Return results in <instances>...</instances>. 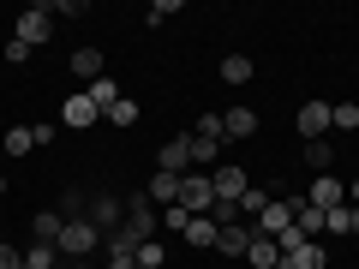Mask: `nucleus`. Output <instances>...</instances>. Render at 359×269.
<instances>
[{"instance_id": "11", "label": "nucleus", "mask_w": 359, "mask_h": 269, "mask_svg": "<svg viewBox=\"0 0 359 269\" xmlns=\"http://www.w3.org/2000/svg\"><path fill=\"white\" fill-rule=\"evenodd\" d=\"M306 204H318V209H335V204H347V179H335V174H318V179H311V192H306Z\"/></svg>"}, {"instance_id": "7", "label": "nucleus", "mask_w": 359, "mask_h": 269, "mask_svg": "<svg viewBox=\"0 0 359 269\" xmlns=\"http://www.w3.org/2000/svg\"><path fill=\"white\" fill-rule=\"evenodd\" d=\"M96 120H102V108L90 102L84 90H78V96H66V102H60V126H72V132H90V126H96Z\"/></svg>"}, {"instance_id": "6", "label": "nucleus", "mask_w": 359, "mask_h": 269, "mask_svg": "<svg viewBox=\"0 0 359 269\" xmlns=\"http://www.w3.org/2000/svg\"><path fill=\"white\" fill-rule=\"evenodd\" d=\"M90 221H96V233L108 240V233H114L120 221H126V204H120L114 192H96V198H90Z\"/></svg>"}, {"instance_id": "20", "label": "nucleus", "mask_w": 359, "mask_h": 269, "mask_svg": "<svg viewBox=\"0 0 359 269\" xmlns=\"http://www.w3.org/2000/svg\"><path fill=\"white\" fill-rule=\"evenodd\" d=\"M186 138H192V162H204L210 174H216V167H222V144H228V138H198V132H186Z\"/></svg>"}, {"instance_id": "30", "label": "nucleus", "mask_w": 359, "mask_h": 269, "mask_svg": "<svg viewBox=\"0 0 359 269\" xmlns=\"http://www.w3.org/2000/svg\"><path fill=\"white\" fill-rule=\"evenodd\" d=\"M162 263H168V245L162 240H144L138 245V269H162Z\"/></svg>"}, {"instance_id": "2", "label": "nucleus", "mask_w": 359, "mask_h": 269, "mask_svg": "<svg viewBox=\"0 0 359 269\" xmlns=\"http://www.w3.org/2000/svg\"><path fill=\"white\" fill-rule=\"evenodd\" d=\"M120 228L132 233V245H144V240H156V233H162V209H156L150 198H132V204H126V221H120Z\"/></svg>"}, {"instance_id": "29", "label": "nucleus", "mask_w": 359, "mask_h": 269, "mask_svg": "<svg viewBox=\"0 0 359 269\" xmlns=\"http://www.w3.org/2000/svg\"><path fill=\"white\" fill-rule=\"evenodd\" d=\"M102 120H108V126H126V132H132V126H138V102H132V96H120V102L108 108Z\"/></svg>"}, {"instance_id": "1", "label": "nucleus", "mask_w": 359, "mask_h": 269, "mask_svg": "<svg viewBox=\"0 0 359 269\" xmlns=\"http://www.w3.org/2000/svg\"><path fill=\"white\" fill-rule=\"evenodd\" d=\"M54 245H60L66 263H84L90 251H102V233H96V221H90V216H72V221L60 228V240H54Z\"/></svg>"}, {"instance_id": "21", "label": "nucleus", "mask_w": 359, "mask_h": 269, "mask_svg": "<svg viewBox=\"0 0 359 269\" xmlns=\"http://www.w3.org/2000/svg\"><path fill=\"white\" fill-rule=\"evenodd\" d=\"M84 96H90V102H96V108H102V114H108V108H114V102H120V96H126V90H120V84H114V78H108V72H102V78H96V84H84Z\"/></svg>"}, {"instance_id": "24", "label": "nucleus", "mask_w": 359, "mask_h": 269, "mask_svg": "<svg viewBox=\"0 0 359 269\" xmlns=\"http://www.w3.org/2000/svg\"><path fill=\"white\" fill-rule=\"evenodd\" d=\"M323 233L347 240V233H353V204H335V209H323Z\"/></svg>"}, {"instance_id": "22", "label": "nucleus", "mask_w": 359, "mask_h": 269, "mask_svg": "<svg viewBox=\"0 0 359 269\" xmlns=\"http://www.w3.org/2000/svg\"><path fill=\"white\" fill-rule=\"evenodd\" d=\"M60 228H66V216H60V209H36V216H30V233H36V240H60Z\"/></svg>"}, {"instance_id": "19", "label": "nucleus", "mask_w": 359, "mask_h": 269, "mask_svg": "<svg viewBox=\"0 0 359 269\" xmlns=\"http://www.w3.org/2000/svg\"><path fill=\"white\" fill-rule=\"evenodd\" d=\"M66 66H72V72L84 78V84H96V78L108 72V66H102V48H78V54H72V60H66Z\"/></svg>"}, {"instance_id": "34", "label": "nucleus", "mask_w": 359, "mask_h": 269, "mask_svg": "<svg viewBox=\"0 0 359 269\" xmlns=\"http://www.w3.org/2000/svg\"><path fill=\"white\" fill-rule=\"evenodd\" d=\"M0 269H25V251H18V245H6V240H0Z\"/></svg>"}, {"instance_id": "15", "label": "nucleus", "mask_w": 359, "mask_h": 269, "mask_svg": "<svg viewBox=\"0 0 359 269\" xmlns=\"http://www.w3.org/2000/svg\"><path fill=\"white\" fill-rule=\"evenodd\" d=\"M245 245H252V221H222L216 251H222V257H245Z\"/></svg>"}, {"instance_id": "31", "label": "nucleus", "mask_w": 359, "mask_h": 269, "mask_svg": "<svg viewBox=\"0 0 359 269\" xmlns=\"http://www.w3.org/2000/svg\"><path fill=\"white\" fill-rule=\"evenodd\" d=\"M186 221H192V216H186L180 204H168V209H162V228H168V233H186Z\"/></svg>"}, {"instance_id": "3", "label": "nucleus", "mask_w": 359, "mask_h": 269, "mask_svg": "<svg viewBox=\"0 0 359 269\" xmlns=\"http://www.w3.org/2000/svg\"><path fill=\"white\" fill-rule=\"evenodd\" d=\"M180 209H186V216H210V209H216V186H210V174H186V179H180Z\"/></svg>"}, {"instance_id": "35", "label": "nucleus", "mask_w": 359, "mask_h": 269, "mask_svg": "<svg viewBox=\"0 0 359 269\" xmlns=\"http://www.w3.org/2000/svg\"><path fill=\"white\" fill-rule=\"evenodd\" d=\"M168 18H174V0H156V6H150V18H144V25H168Z\"/></svg>"}, {"instance_id": "28", "label": "nucleus", "mask_w": 359, "mask_h": 269, "mask_svg": "<svg viewBox=\"0 0 359 269\" xmlns=\"http://www.w3.org/2000/svg\"><path fill=\"white\" fill-rule=\"evenodd\" d=\"M252 72L257 66L245 60V54H228V60H222V78H228V84H252Z\"/></svg>"}, {"instance_id": "14", "label": "nucleus", "mask_w": 359, "mask_h": 269, "mask_svg": "<svg viewBox=\"0 0 359 269\" xmlns=\"http://www.w3.org/2000/svg\"><path fill=\"white\" fill-rule=\"evenodd\" d=\"M323 263H330L323 240H306V245H294V251H282V269H323Z\"/></svg>"}, {"instance_id": "18", "label": "nucleus", "mask_w": 359, "mask_h": 269, "mask_svg": "<svg viewBox=\"0 0 359 269\" xmlns=\"http://www.w3.org/2000/svg\"><path fill=\"white\" fill-rule=\"evenodd\" d=\"M222 138H257V108H228L222 114Z\"/></svg>"}, {"instance_id": "36", "label": "nucleus", "mask_w": 359, "mask_h": 269, "mask_svg": "<svg viewBox=\"0 0 359 269\" xmlns=\"http://www.w3.org/2000/svg\"><path fill=\"white\" fill-rule=\"evenodd\" d=\"M30 132H36V150H42V144H54V138H60V126H54V120H42V126H30Z\"/></svg>"}, {"instance_id": "25", "label": "nucleus", "mask_w": 359, "mask_h": 269, "mask_svg": "<svg viewBox=\"0 0 359 269\" xmlns=\"http://www.w3.org/2000/svg\"><path fill=\"white\" fill-rule=\"evenodd\" d=\"M0 150H6V156H30V150H36V132H30V126H13L6 138H0Z\"/></svg>"}, {"instance_id": "37", "label": "nucleus", "mask_w": 359, "mask_h": 269, "mask_svg": "<svg viewBox=\"0 0 359 269\" xmlns=\"http://www.w3.org/2000/svg\"><path fill=\"white\" fill-rule=\"evenodd\" d=\"M347 204H353V209H359V179H353V186H347Z\"/></svg>"}, {"instance_id": "13", "label": "nucleus", "mask_w": 359, "mask_h": 269, "mask_svg": "<svg viewBox=\"0 0 359 269\" xmlns=\"http://www.w3.org/2000/svg\"><path fill=\"white\" fill-rule=\"evenodd\" d=\"M294 126H299V138H323V132H330V102H306V108H299V114H294Z\"/></svg>"}, {"instance_id": "26", "label": "nucleus", "mask_w": 359, "mask_h": 269, "mask_svg": "<svg viewBox=\"0 0 359 269\" xmlns=\"http://www.w3.org/2000/svg\"><path fill=\"white\" fill-rule=\"evenodd\" d=\"M299 156H306V167H318V174H330V162H335L330 138H311V144H306V150H299Z\"/></svg>"}, {"instance_id": "8", "label": "nucleus", "mask_w": 359, "mask_h": 269, "mask_svg": "<svg viewBox=\"0 0 359 269\" xmlns=\"http://www.w3.org/2000/svg\"><path fill=\"white\" fill-rule=\"evenodd\" d=\"M156 167H162V174H192V138H186V132L168 138L162 150H156Z\"/></svg>"}, {"instance_id": "16", "label": "nucleus", "mask_w": 359, "mask_h": 269, "mask_svg": "<svg viewBox=\"0 0 359 269\" xmlns=\"http://www.w3.org/2000/svg\"><path fill=\"white\" fill-rule=\"evenodd\" d=\"M294 233L299 240H323V209L306 204V198H294Z\"/></svg>"}, {"instance_id": "17", "label": "nucleus", "mask_w": 359, "mask_h": 269, "mask_svg": "<svg viewBox=\"0 0 359 269\" xmlns=\"http://www.w3.org/2000/svg\"><path fill=\"white\" fill-rule=\"evenodd\" d=\"M245 263H252V269H282V245L264 240V233H252V245H245Z\"/></svg>"}, {"instance_id": "39", "label": "nucleus", "mask_w": 359, "mask_h": 269, "mask_svg": "<svg viewBox=\"0 0 359 269\" xmlns=\"http://www.w3.org/2000/svg\"><path fill=\"white\" fill-rule=\"evenodd\" d=\"M353 233H359V209H353Z\"/></svg>"}, {"instance_id": "12", "label": "nucleus", "mask_w": 359, "mask_h": 269, "mask_svg": "<svg viewBox=\"0 0 359 269\" xmlns=\"http://www.w3.org/2000/svg\"><path fill=\"white\" fill-rule=\"evenodd\" d=\"M180 179H186V174H162V167H156V174H150V186H144V198H150L156 209L180 204Z\"/></svg>"}, {"instance_id": "33", "label": "nucleus", "mask_w": 359, "mask_h": 269, "mask_svg": "<svg viewBox=\"0 0 359 269\" xmlns=\"http://www.w3.org/2000/svg\"><path fill=\"white\" fill-rule=\"evenodd\" d=\"M0 54H6V66H25V60H30V54H36V48H25V42H18V36H13V42H6V48H0Z\"/></svg>"}, {"instance_id": "23", "label": "nucleus", "mask_w": 359, "mask_h": 269, "mask_svg": "<svg viewBox=\"0 0 359 269\" xmlns=\"http://www.w3.org/2000/svg\"><path fill=\"white\" fill-rule=\"evenodd\" d=\"M269 204H276V198H269L264 186H245V198H240V204H233V209H240V221H257V216H264Z\"/></svg>"}, {"instance_id": "9", "label": "nucleus", "mask_w": 359, "mask_h": 269, "mask_svg": "<svg viewBox=\"0 0 359 269\" xmlns=\"http://www.w3.org/2000/svg\"><path fill=\"white\" fill-rule=\"evenodd\" d=\"M287 228H294V198H282V204H269L264 216L252 221V233H264V240H282Z\"/></svg>"}, {"instance_id": "5", "label": "nucleus", "mask_w": 359, "mask_h": 269, "mask_svg": "<svg viewBox=\"0 0 359 269\" xmlns=\"http://www.w3.org/2000/svg\"><path fill=\"white\" fill-rule=\"evenodd\" d=\"M13 36L25 42V48H42V42L54 36V13H48V6H30V13L18 18V30H13Z\"/></svg>"}, {"instance_id": "27", "label": "nucleus", "mask_w": 359, "mask_h": 269, "mask_svg": "<svg viewBox=\"0 0 359 269\" xmlns=\"http://www.w3.org/2000/svg\"><path fill=\"white\" fill-rule=\"evenodd\" d=\"M330 126L335 132H359V102H330Z\"/></svg>"}, {"instance_id": "4", "label": "nucleus", "mask_w": 359, "mask_h": 269, "mask_svg": "<svg viewBox=\"0 0 359 269\" xmlns=\"http://www.w3.org/2000/svg\"><path fill=\"white\" fill-rule=\"evenodd\" d=\"M210 186H216V204H240L252 179H245V167H240V162H222L216 174H210Z\"/></svg>"}, {"instance_id": "38", "label": "nucleus", "mask_w": 359, "mask_h": 269, "mask_svg": "<svg viewBox=\"0 0 359 269\" xmlns=\"http://www.w3.org/2000/svg\"><path fill=\"white\" fill-rule=\"evenodd\" d=\"M0 198H6V174H0Z\"/></svg>"}, {"instance_id": "10", "label": "nucleus", "mask_w": 359, "mask_h": 269, "mask_svg": "<svg viewBox=\"0 0 359 269\" xmlns=\"http://www.w3.org/2000/svg\"><path fill=\"white\" fill-rule=\"evenodd\" d=\"M180 240L192 245V251H216V240H222V221H216V216H192Z\"/></svg>"}, {"instance_id": "32", "label": "nucleus", "mask_w": 359, "mask_h": 269, "mask_svg": "<svg viewBox=\"0 0 359 269\" xmlns=\"http://www.w3.org/2000/svg\"><path fill=\"white\" fill-rule=\"evenodd\" d=\"M192 132H198V138H222V114H198Z\"/></svg>"}]
</instances>
